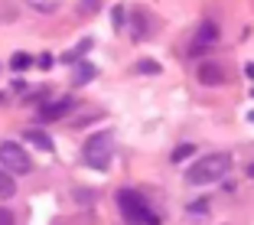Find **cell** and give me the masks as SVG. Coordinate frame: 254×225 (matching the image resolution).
<instances>
[{
  "label": "cell",
  "instance_id": "9a60e30c",
  "mask_svg": "<svg viewBox=\"0 0 254 225\" xmlns=\"http://www.w3.org/2000/svg\"><path fill=\"white\" fill-rule=\"evenodd\" d=\"M114 26H124V10H121V7H114Z\"/></svg>",
  "mask_w": 254,
  "mask_h": 225
},
{
  "label": "cell",
  "instance_id": "8992f818",
  "mask_svg": "<svg viewBox=\"0 0 254 225\" xmlns=\"http://www.w3.org/2000/svg\"><path fill=\"white\" fill-rule=\"evenodd\" d=\"M75 108V98H59V101H49V105L39 108V118L43 121H56V118H65L68 111Z\"/></svg>",
  "mask_w": 254,
  "mask_h": 225
},
{
  "label": "cell",
  "instance_id": "7a4b0ae2",
  "mask_svg": "<svg viewBox=\"0 0 254 225\" xmlns=\"http://www.w3.org/2000/svg\"><path fill=\"white\" fill-rule=\"evenodd\" d=\"M118 209L124 212V219L130 225H157V216H153L150 203L134 189H121L118 193Z\"/></svg>",
  "mask_w": 254,
  "mask_h": 225
},
{
  "label": "cell",
  "instance_id": "e0dca14e",
  "mask_svg": "<svg viewBox=\"0 0 254 225\" xmlns=\"http://www.w3.org/2000/svg\"><path fill=\"white\" fill-rule=\"evenodd\" d=\"M245 72H248V75H251V78H254V62H251V66H248V69H245Z\"/></svg>",
  "mask_w": 254,
  "mask_h": 225
},
{
  "label": "cell",
  "instance_id": "30bf717a",
  "mask_svg": "<svg viewBox=\"0 0 254 225\" xmlns=\"http://www.w3.org/2000/svg\"><path fill=\"white\" fill-rule=\"evenodd\" d=\"M88 78H95V66H78V72H75V85H85Z\"/></svg>",
  "mask_w": 254,
  "mask_h": 225
},
{
  "label": "cell",
  "instance_id": "9c48e42d",
  "mask_svg": "<svg viewBox=\"0 0 254 225\" xmlns=\"http://www.w3.org/2000/svg\"><path fill=\"white\" fill-rule=\"evenodd\" d=\"M26 141H30L33 147H39V150H53V141H49L43 131H26Z\"/></svg>",
  "mask_w": 254,
  "mask_h": 225
},
{
  "label": "cell",
  "instance_id": "52a82bcc",
  "mask_svg": "<svg viewBox=\"0 0 254 225\" xmlns=\"http://www.w3.org/2000/svg\"><path fill=\"white\" fill-rule=\"evenodd\" d=\"M222 78H225L222 69L212 66V62H205V66L199 69V82H202V85H222Z\"/></svg>",
  "mask_w": 254,
  "mask_h": 225
},
{
  "label": "cell",
  "instance_id": "ac0fdd59",
  "mask_svg": "<svg viewBox=\"0 0 254 225\" xmlns=\"http://www.w3.org/2000/svg\"><path fill=\"white\" fill-rule=\"evenodd\" d=\"M248 176H254V166H248Z\"/></svg>",
  "mask_w": 254,
  "mask_h": 225
},
{
  "label": "cell",
  "instance_id": "d6986e66",
  "mask_svg": "<svg viewBox=\"0 0 254 225\" xmlns=\"http://www.w3.org/2000/svg\"><path fill=\"white\" fill-rule=\"evenodd\" d=\"M248 121H254V111H248Z\"/></svg>",
  "mask_w": 254,
  "mask_h": 225
},
{
  "label": "cell",
  "instance_id": "2e32d148",
  "mask_svg": "<svg viewBox=\"0 0 254 225\" xmlns=\"http://www.w3.org/2000/svg\"><path fill=\"white\" fill-rule=\"evenodd\" d=\"M82 7L85 10H98V0H82Z\"/></svg>",
  "mask_w": 254,
  "mask_h": 225
},
{
  "label": "cell",
  "instance_id": "5bb4252c",
  "mask_svg": "<svg viewBox=\"0 0 254 225\" xmlns=\"http://www.w3.org/2000/svg\"><path fill=\"white\" fill-rule=\"evenodd\" d=\"M137 69H140V72H147V75H153V72H160V66H157V62H140V66H137Z\"/></svg>",
  "mask_w": 254,
  "mask_h": 225
},
{
  "label": "cell",
  "instance_id": "ba28073f",
  "mask_svg": "<svg viewBox=\"0 0 254 225\" xmlns=\"http://www.w3.org/2000/svg\"><path fill=\"white\" fill-rule=\"evenodd\" d=\"M13 193H16V183H13V176H10L7 170H0V199H10Z\"/></svg>",
  "mask_w": 254,
  "mask_h": 225
},
{
  "label": "cell",
  "instance_id": "6da1fadb",
  "mask_svg": "<svg viewBox=\"0 0 254 225\" xmlns=\"http://www.w3.org/2000/svg\"><path fill=\"white\" fill-rule=\"evenodd\" d=\"M228 170H232V157H228V153H209V157L195 160V163L189 166L186 183L189 186H205V183L222 180Z\"/></svg>",
  "mask_w": 254,
  "mask_h": 225
},
{
  "label": "cell",
  "instance_id": "8fae6325",
  "mask_svg": "<svg viewBox=\"0 0 254 225\" xmlns=\"http://www.w3.org/2000/svg\"><path fill=\"white\" fill-rule=\"evenodd\" d=\"M192 153H195L192 144H180V147L173 150V160H186V157H192Z\"/></svg>",
  "mask_w": 254,
  "mask_h": 225
},
{
  "label": "cell",
  "instance_id": "277c9868",
  "mask_svg": "<svg viewBox=\"0 0 254 225\" xmlns=\"http://www.w3.org/2000/svg\"><path fill=\"white\" fill-rule=\"evenodd\" d=\"M0 163L7 166L10 173H30V157H26V150L13 141H3L0 144Z\"/></svg>",
  "mask_w": 254,
  "mask_h": 225
},
{
  "label": "cell",
  "instance_id": "3957f363",
  "mask_svg": "<svg viewBox=\"0 0 254 225\" xmlns=\"http://www.w3.org/2000/svg\"><path fill=\"white\" fill-rule=\"evenodd\" d=\"M111 153H114V134L111 131H98V134H91L88 141H85L82 160L91 166V170H108Z\"/></svg>",
  "mask_w": 254,
  "mask_h": 225
},
{
  "label": "cell",
  "instance_id": "7c38bea8",
  "mask_svg": "<svg viewBox=\"0 0 254 225\" xmlns=\"http://www.w3.org/2000/svg\"><path fill=\"white\" fill-rule=\"evenodd\" d=\"M10 66H13L16 72H20V69H26V66H30V56H23V53H16V56H13V62H10Z\"/></svg>",
  "mask_w": 254,
  "mask_h": 225
},
{
  "label": "cell",
  "instance_id": "4fadbf2b",
  "mask_svg": "<svg viewBox=\"0 0 254 225\" xmlns=\"http://www.w3.org/2000/svg\"><path fill=\"white\" fill-rule=\"evenodd\" d=\"M0 225H16V222H13V212L3 209V206H0Z\"/></svg>",
  "mask_w": 254,
  "mask_h": 225
},
{
  "label": "cell",
  "instance_id": "ffe728a7",
  "mask_svg": "<svg viewBox=\"0 0 254 225\" xmlns=\"http://www.w3.org/2000/svg\"><path fill=\"white\" fill-rule=\"evenodd\" d=\"M0 101H3V95H0Z\"/></svg>",
  "mask_w": 254,
  "mask_h": 225
},
{
  "label": "cell",
  "instance_id": "5b68a950",
  "mask_svg": "<svg viewBox=\"0 0 254 225\" xmlns=\"http://www.w3.org/2000/svg\"><path fill=\"white\" fill-rule=\"evenodd\" d=\"M215 36H218L215 23H212V20H202L199 33L192 36V46H189V53H192V56H202V53H209V49H212V43H215Z\"/></svg>",
  "mask_w": 254,
  "mask_h": 225
}]
</instances>
